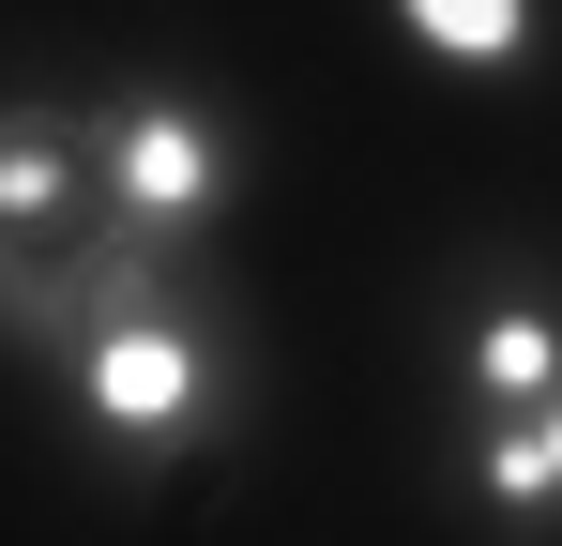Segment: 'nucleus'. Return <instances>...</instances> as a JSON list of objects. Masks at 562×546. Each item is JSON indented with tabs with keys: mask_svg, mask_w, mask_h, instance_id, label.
<instances>
[{
	"mask_svg": "<svg viewBox=\"0 0 562 546\" xmlns=\"http://www.w3.org/2000/svg\"><path fill=\"white\" fill-rule=\"evenodd\" d=\"M46 379H61L77 441H92L122 486H168L198 455H244V425H259V319H244L213 273H168L153 304L61 334Z\"/></svg>",
	"mask_w": 562,
	"mask_h": 546,
	"instance_id": "f257e3e1",
	"label": "nucleus"
},
{
	"mask_svg": "<svg viewBox=\"0 0 562 546\" xmlns=\"http://www.w3.org/2000/svg\"><path fill=\"white\" fill-rule=\"evenodd\" d=\"M92 168H106V213L122 228H153V243H213L228 213H244V182H259V137H244V106L183 61H122L92 77Z\"/></svg>",
	"mask_w": 562,
	"mask_h": 546,
	"instance_id": "f03ea898",
	"label": "nucleus"
},
{
	"mask_svg": "<svg viewBox=\"0 0 562 546\" xmlns=\"http://www.w3.org/2000/svg\"><path fill=\"white\" fill-rule=\"evenodd\" d=\"M441 425H548L562 410V273L532 243H471L441 273Z\"/></svg>",
	"mask_w": 562,
	"mask_h": 546,
	"instance_id": "7ed1b4c3",
	"label": "nucleus"
},
{
	"mask_svg": "<svg viewBox=\"0 0 562 546\" xmlns=\"http://www.w3.org/2000/svg\"><path fill=\"white\" fill-rule=\"evenodd\" d=\"M106 228V168H92V91L15 77L0 91V350H31L46 273Z\"/></svg>",
	"mask_w": 562,
	"mask_h": 546,
	"instance_id": "20e7f679",
	"label": "nucleus"
},
{
	"mask_svg": "<svg viewBox=\"0 0 562 546\" xmlns=\"http://www.w3.org/2000/svg\"><path fill=\"white\" fill-rule=\"evenodd\" d=\"M380 15H395V46L426 77H457V91L548 77V31H562V0H380Z\"/></svg>",
	"mask_w": 562,
	"mask_h": 546,
	"instance_id": "39448f33",
	"label": "nucleus"
},
{
	"mask_svg": "<svg viewBox=\"0 0 562 546\" xmlns=\"http://www.w3.org/2000/svg\"><path fill=\"white\" fill-rule=\"evenodd\" d=\"M457 486L486 546H562V470H548V425H457Z\"/></svg>",
	"mask_w": 562,
	"mask_h": 546,
	"instance_id": "423d86ee",
	"label": "nucleus"
},
{
	"mask_svg": "<svg viewBox=\"0 0 562 546\" xmlns=\"http://www.w3.org/2000/svg\"><path fill=\"white\" fill-rule=\"evenodd\" d=\"M548 470H562V410H548Z\"/></svg>",
	"mask_w": 562,
	"mask_h": 546,
	"instance_id": "0eeeda50",
	"label": "nucleus"
}]
</instances>
